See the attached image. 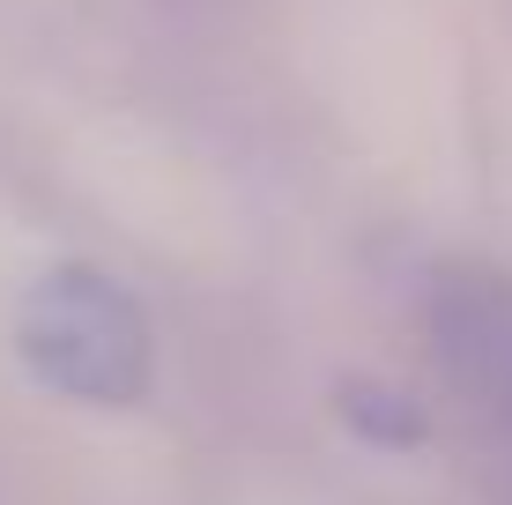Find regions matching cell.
I'll return each mask as SVG.
<instances>
[{
  "mask_svg": "<svg viewBox=\"0 0 512 505\" xmlns=\"http://www.w3.org/2000/svg\"><path fill=\"white\" fill-rule=\"evenodd\" d=\"M15 357L52 394L90 409H134L156 379V335L134 290L104 268H45L15 305Z\"/></svg>",
  "mask_w": 512,
  "mask_h": 505,
  "instance_id": "cell-1",
  "label": "cell"
},
{
  "mask_svg": "<svg viewBox=\"0 0 512 505\" xmlns=\"http://www.w3.org/2000/svg\"><path fill=\"white\" fill-rule=\"evenodd\" d=\"M423 327H431V357L453 379V394L512 446V275L483 260L438 268Z\"/></svg>",
  "mask_w": 512,
  "mask_h": 505,
  "instance_id": "cell-2",
  "label": "cell"
}]
</instances>
